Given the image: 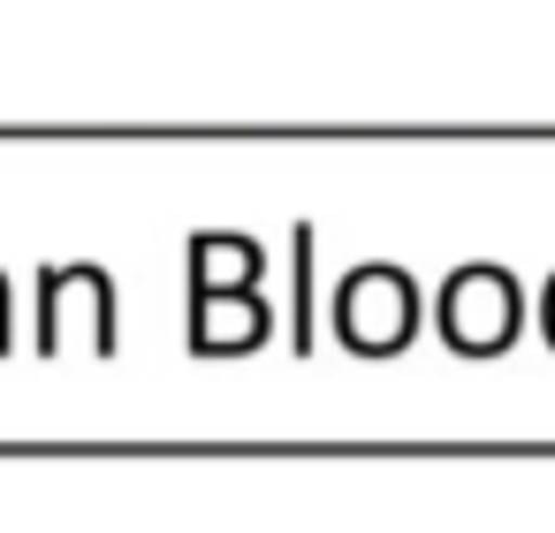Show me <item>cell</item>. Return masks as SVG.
<instances>
[{
	"label": "cell",
	"instance_id": "obj_3",
	"mask_svg": "<svg viewBox=\"0 0 555 533\" xmlns=\"http://www.w3.org/2000/svg\"><path fill=\"white\" fill-rule=\"evenodd\" d=\"M547 335H555V290H547Z\"/></svg>",
	"mask_w": 555,
	"mask_h": 533
},
{
	"label": "cell",
	"instance_id": "obj_2",
	"mask_svg": "<svg viewBox=\"0 0 555 533\" xmlns=\"http://www.w3.org/2000/svg\"><path fill=\"white\" fill-rule=\"evenodd\" d=\"M335 328H343V343L365 351V358L403 351L411 328H418V297H411V282H403L396 267H365V275L343 282V297H335Z\"/></svg>",
	"mask_w": 555,
	"mask_h": 533
},
{
	"label": "cell",
	"instance_id": "obj_1",
	"mask_svg": "<svg viewBox=\"0 0 555 533\" xmlns=\"http://www.w3.org/2000/svg\"><path fill=\"white\" fill-rule=\"evenodd\" d=\"M441 335L464 351V358H494L517 343V282L502 267H464L449 290H441Z\"/></svg>",
	"mask_w": 555,
	"mask_h": 533
}]
</instances>
